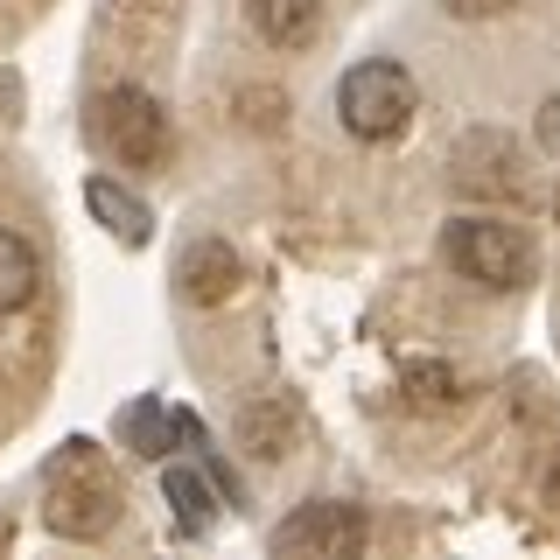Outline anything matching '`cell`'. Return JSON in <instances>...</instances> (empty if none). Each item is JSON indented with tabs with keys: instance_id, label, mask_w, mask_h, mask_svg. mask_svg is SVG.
<instances>
[{
	"instance_id": "cell-4",
	"label": "cell",
	"mask_w": 560,
	"mask_h": 560,
	"mask_svg": "<svg viewBox=\"0 0 560 560\" xmlns=\"http://www.w3.org/2000/svg\"><path fill=\"white\" fill-rule=\"evenodd\" d=\"M92 140L119 168H162L168 162V113L140 84H113L92 98Z\"/></svg>"
},
{
	"instance_id": "cell-5",
	"label": "cell",
	"mask_w": 560,
	"mask_h": 560,
	"mask_svg": "<svg viewBox=\"0 0 560 560\" xmlns=\"http://www.w3.org/2000/svg\"><path fill=\"white\" fill-rule=\"evenodd\" d=\"M364 539H372V525H364L358 504L315 498V504H302V512L273 533V553H294V560H358Z\"/></svg>"
},
{
	"instance_id": "cell-13",
	"label": "cell",
	"mask_w": 560,
	"mask_h": 560,
	"mask_svg": "<svg viewBox=\"0 0 560 560\" xmlns=\"http://www.w3.org/2000/svg\"><path fill=\"white\" fill-rule=\"evenodd\" d=\"M448 14H463V22H483V14H498V8H512V0H442Z\"/></svg>"
},
{
	"instance_id": "cell-9",
	"label": "cell",
	"mask_w": 560,
	"mask_h": 560,
	"mask_svg": "<svg viewBox=\"0 0 560 560\" xmlns=\"http://www.w3.org/2000/svg\"><path fill=\"white\" fill-rule=\"evenodd\" d=\"M245 14H253L259 43L273 49H308L323 28V0H245Z\"/></svg>"
},
{
	"instance_id": "cell-6",
	"label": "cell",
	"mask_w": 560,
	"mask_h": 560,
	"mask_svg": "<svg viewBox=\"0 0 560 560\" xmlns=\"http://www.w3.org/2000/svg\"><path fill=\"white\" fill-rule=\"evenodd\" d=\"M119 442L133 455H148V463H162V455H175V442H197V420L162 407V399H133V407L119 413Z\"/></svg>"
},
{
	"instance_id": "cell-1",
	"label": "cell",
	"mask_w": 560,
	"mask_h": 560,
	"mask_svg": "<svg viewBox=\"0 0 560 560\" xmlns=\"http://www.w3.org/2000/svg\"><path fill=\"white\" fill-rule=\"evenodd\" d=\"M119 504H127V490H119V477H113V463H105L98 442H63L57 455H49V469H43V518H49V533L98 539V533H113Z\"/></svg>"
},
{
	"instance_id": "cell-11",
	"label": "cell",
	"mask_w": 560,
	"mask_h": 560,
	"mask_svg": "<svg viewBox=\"0 0 560 560\" xmlns=\"http://www.w3.org/2000/svg\"><path fill=\"white\" fill-rule=\"evenodd\" d=\"M168 504H175V518H183V533H210V518H218V490L189 463L168 469Z\"/></svg>"
},
{
	"instance_id": "cell-7",
	"label": "cell",
	"mask_w": 560,
	"mask_h": 560,
	"mask_svg": "<svg viewBox=\"0 0 560 560\" xmlns=\"http://www.w3.org/2000/svg\"><path fill=\"white\" fill-rule=\"evenodd\" d=\"M175 280H183V294L197 308H218V302H232V294H238V253L224 238H197L183 253V273H175Z\"/></svg>"
},
{
	"instance_id": "cell-12",
	"label": "cell",
	"mask_w": 560,
	"mask_h": 560,
	"mask_svg": "<svg viewBox=\"0 0 560 560\" xmlns=\"http://www.w3.org/2000/svg\"><path fill=\"white\" fill-rule=\"evenodd\" d=\"M407 385L420 407H448L455 399V372H442V364H407Z\"/></svg>"
},
{
	"instance_id": "cell-10",
	"label": "cell",
	"mask_w": 560,
	"mask_h": 560,
	"mask_svg": "<svg viewBox=\"0 0 560 560\" xmlns=\"http://www.w3.org/2000/svg\"><path fill=\"white\" fill-rule=\"evenodd\" d=\"M35 280H43V267H35V245L22 232H0V315L28 308Z\"/></svg>"
},
{
	"instance_id": "cell-2",
	"label": "cell",
	"mask_w": 560,
	"mask_h": 560,
	"mask_svg": "<svg viewBox=\"0 0 560 560\" xmlns=\"http://www.w3.org/2000/svg\"><path fill=\"white\" fill-rule=\"evenodd\" d=\"M413 113H420V84L393 57H364L337 78V119L358 140H399L413 127Z\"/></svg>"
},
{
	"instance_id": "cell-3",
	"label": "cell",
	"mask_w": 560,
	"mask_h": 560,
	"mask_svg": "<svg viewBox=\"0 0 560 560\" xmlns=\"http://www.w3.org/2000/svg\"><path fill=\"white\" fill-rule=\"evenodd\" d=\"M442 253L455 259V273L463 280H477V288H498V294H512L533 280V238L518 232V224H504V218H455L448 224V238H442Z\"/></svg>"
},
{
	"instance_id": "cell-8",
	"label": "cell",
	"mask_w": 560,
	"mask_h": 560,
	"mask_svg": "<svg viewBox=\"0 0 560 560\" xmlns=\"http://www.w3.org/2000/svg\"><path fill=\"white\" fill-rule=\"evenodd\" d=\"M84 210H92L119 245H148L154 238V210L140 203L127 183H113V175H92V183H84Z\"/></svg>"
},
{
	"instance_id": "cell-14",
	"label": "cell",
	"mask_w": 560,
	"mask_h": 560,
	"mask_svg": "<svg viewBox=\"0 0 560 560\" xmlns=\"http://www.w3.org/2000/svg\"><path fill=\"white\" fill-rule=\"evenodd\" d=\"M539 504L560 518V448H553V463H547V477H539Z\"/></svg>"
}]
</instances>
